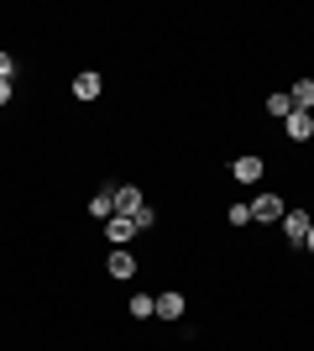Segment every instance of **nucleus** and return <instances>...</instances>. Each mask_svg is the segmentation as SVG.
Returning a JSON list of instances; mask_svg holds the SVG:
<instances>
[{
  "mask_svg": "<svg viewBox=\"0 0 314 351\" xmlns=\"http://www.w3.org/2000/svg\"><path fill=\"white\" fill-rule=\"evenodd\" d=\"M246 205H252V226H278V220H283V199L272 189H262L257 199H246Z\"/></svg>",
  "mask_w": 314,
  "mask_h": 351,
  "instance_id": "1",
  "label": "nucleus"
},
{
  "mask_svg": "<svg viewBox=\"0 0 314 351\" xmlns=\"http://www.w3.org/2000/svg\"><path fill=\"white\" fill-rule=\"evenodd\" d=\"M309 226H314L309 210H283V241L288 247H304V241H309Z\"/></svg>",
  "mask_w": 314,
  "mask_h": 351,
  "instance_id": "2",
  "label": "nucleus"
},
{
  "mask_svg": "<svg viewBox=\"0 0 314 351\" xmlns=\"http://www.w3.org/2000/svg\"><path fill=\"white\" fill-rule=\"evenodd\" d=\"M231 178H236V184H262V178H267V162L257 158V152H241V158L231 162Z\"/></svg>",
  "mask_w": 314,
  "mask_h": 351,
  "instance_id": "3",
  "label": "nucleus"
},
{
  "mask_svg": "<svg viewBox=\"0 0 314 351\" xmlns=\"http://www.w3.org/2000/svg\"><path fill=\"white\" fill-rule=\"evenodd\" d=\"M136 236H142V231H136L131 215H110V220H105V241H110V247H131Z\"/></svg>",
  "mask_w": 314,
  "mask_h": 351,
  "instance_id": "4",
  "label": "nucleus"
},
{
  "mask_svg": "<svg viewBox=\"0 0 314 351\" xmlns=\"http://www.w3.org/2000/svg\"><path fill=\"white\" fill-rule=\"evenodd\" d=\"M136 267H142V263H136L126 247H110V263H105V273H110L116 283H131V278H136Z\"/></svg>",
  "mask_w": 314,
  "mask_h": 351,
  "instance_id": "5",
  "label": "nucleus"
},
{
  "mask_svg": "<svg viewBox=\"0 0 314 351\" xmlns=\"http://www.w3.org/2000/svg\"><path fill=\"white\" fill-rule=\"evenodd\" d=\"M116 189H120V184H100V189L90 194V215L100 220V226H105L110 215H116Z\"/></svg>",
  "mask_w": 314,
  "mask_h": 351,
  "instance_id": "6",
  "label": "nucleus"
},
{
  "mask_svg": "<svg viewBox=\"0 0 314 351\" xmlns=\"http://www.w3.org/2000/svg\"><path fill=\"white\" fill-rule=\"evenodd\" d=\"M283 136L288 142H314V110H293L283 121Z\"/></svg>",
  "mask_w": 314,
  "mask_h": 351,
  "instance_id": "7",
  "label": "nucleus"
},
{
  "mask_svg": "<svg viewBox=\"0 0 314 351\" xmlns=\"http://www.w3.org/2000/svg\"><path fill=\"white\" fill-rule=\"evenodd\" d=\"M142 205H147V194L136 189V184H120V189H116V215H131L136 220V210H142Z\"/></svg>",
  "mask_w": 314,
  "mask_h": 351,
  "instance_id": "8",
  "label": "nucleus"
},
{
  "mask_svg": "<svg viewBox=\"0 0 314 351\" xmlns=\"http://www.w3.org/2000/svg\"><path fill=\"white\" fill-rule=\"evenodd\" d=\"M183 309H189V304H183L179 289H163V293H157V320H183Z\"/></svg>",
  "mask_w": 314,
  "mask_h": 351,
  "instance_id": "9",
  "label": "nucleus"
},
{
  "mask_svg": "<svg viewBox=\"0 0 314 351\" xmlns=\"http://www.w3.org/2000/svg\"><path fill=\"white\" fill-rule=\"evenodd\" d=\"M100 89H105V79H100L94 69L74 73V100H100Z\"/></svg>",
  "mask_w": 314,
  "mask_h": 351,
  "instance_id": "10",
  "label": "nucleus"
},
{
  "mask_svg": "<svg viewBox=\"0 0 314 351\" xmlns=\"http://www.w3.org/2000/svg\"><path fill=\"white\" fill-rule=\"evenodd\" d=\"M126 315H131V320H152V315H157V299H152V293H131Z\"/></svg>",
  "mask_w": 314,
  "mask_h": 351,
  "instance_id": "11",
  "label": "nucleus"
},
{
  "mask_svg": "<svg viewBox=\"0 0 314 351\" xmlns=\"http://www.w3.org/2000/svg\"><path fill=\"white\" fill-rule=\"evenodd\" d=\"M288 100H293V110H314V79H299L288 89Z\"/></svg>",
  "mask_w": 314,
  "mask_h": 351,
  "instance_id": "12",
  "label": "nucleus"
},
{
  "mask_svg": "<svg viewBox=\"0 0 314 351\" xmlns=\"http://www.w3.org/2000/svg\"><path fill=\"white\" fill-rule=\"evenodd\" d=\"M267 116H272V121H288V116H293V100H288V89L267 95Z\"/></svg>",
  "mask_w": 314,
  "mask_h": 351,
  "instance_id": "13",
  "label": "nucleus"
},
{
  "mask_svg": "<svg viewBox=\"0 0 314 351\" xmlns=\"http://www.w3.org/2000/svg\"><path fill=\"white\" fill-rule=\"evenodd\" d=\"M225 220H231V226H252V205H241V199H236V205L225 210Z\"/></svg>",
  "mask_w": 314,
  "mask_h": 351,
  "instance_id": "14",
  "label": "nucleus"
},
{
  "mask_svg": "<svg viewBox=\"0 0 314 351\" xmlns=\"http://www.w3.org/2000/svg\"><path fill=\"white\" fill-rule=\"evenodd\" d=\"M136 231H157V210H152V205L136 210Z\"/></svg>",
  "mask_w": 314,
  "mask_h": 351,
  "instance_id": "15",
  "label": "nucleus"
},
{
  "mask_svg": "<svg viewBox=\"0 0 314 351\" xmlns=\"http://www.w3.org/2000/svg\"><path fill=\"white\" fill-rule=\"evenodd\" d=\"M0 79H16V58L5 53V47H0Z\"/></svg>",
  "mask_w": 314,
  "mask_h": 351,
  "instance_id": "16",
  "label": "nucleus"
},
{
  "mask_svg": "<svg viewBox=\"0 0 314 351\" xmlns=\"http://www.w3.org/2000/svg\"><path fill=\"white\" fill-rule=\"evenodd\" d=\"M16 100V79H0V105H11Z\"/></svg>",
  "mask_w": 314,
  "mask_h": 351,
  "instance_id": "17",
  "label": "nucleus"
},
{
  "mask_svg": "<svg viewBox=\"0 0 314 351\" xmlns=\"http://www.w3.org/2000/svg\"><path fill=\"white\" fill-rule=\"evenodd\" d=\"M304 252H309V257H314V226H309V241H304Z\"/></svg>",
  "mask_w": 314,
  "mask_h": 351,
  "instance_id": "18",
  "label": "nucleus"
}]
</instances>
